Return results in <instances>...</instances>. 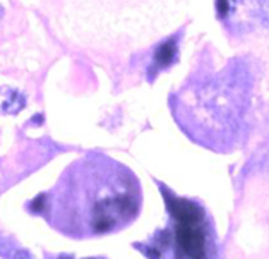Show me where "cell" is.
Listing matches in <instances>:
<instances>
[{
  "instance_id": "ba28073f",
  "label": "cell",
  "mask_w": 269,
  "mask_h": 259,
  "mask_svg": "<svg viewBox=\"0 0 269 259\" xmlns=\"http://www.w3.org/2000/svg\"><path fill=\"white\" fill-rule=\"evenodd\" d=\"M16 259H31L26 252H18L16 254Z\"/></svg>"
},
{
  "instance_id": "3957f363",
  "label": "cell",
  "mask_w": 269,
  "mask_h": 259,
  "mask_svg": "<svg viewBox=\"0 0 269 259\" xmlns=\"http://www.w3.org/2000/svg\"><path fill=\"white\" fill-rule=\"evenodd\" d=\"M166 206L175 218L176 250L186 259H204L206 233H204V211L190 199L166 194Z\"/></svg>"
},
{
  "instance_id": "8992f818",
  "label": "cell",
  "mask_w": 269,
  "mask_h": 259,
  "mask_svg": "<svg viewBox=\"0 0 269 259\" xmlns=\"http://www.w3.org/2000/svg\"><path fill=\"white\" fill-rule=\"evenodd\" d=\"M240 0H216V11L222 19H230L238 9Z\"/></svg>"
},
{
  "instance_id": "52a82bcc",
  "label": "cell",
  "mask_w": 269,
  "mask_h": 259,
  "mask_svg": "<svg viewBox=\"0 0 269 259\" xmlns=\"http://www.w3.org/2000/svg\"><path fill=\"white\" fill-rule=\"evenodd\" d=\"M46 201H48V197L45 196V194H40V196L36 197L33 203H31V209H33L34 213H45Z\"/></svg>"
},
{
  "instance_id": "5b68a950",
  "label": "cell",
  "mask_w": 269,
  "mask_h": 259,
  "mask_svg": "<svg viewBox=\"0 0 269 259\" xmlns=\"http://www.w3.org/2000/svg\"><path fill=\"white\" fill-rule=\"evenodd\" d=\"M24 108V98L18 91L0 88V113H18Z\"/></svg>"
},
{
  "instance_id": "6da1fadb",
  "label": "cell",
  "mask_w": 269,
  "mask_h": 259,
  "mask_svg": "<svg viewBox=\"0 0 269 259\" xmlns=\"http://www.w3.org/2000/svg\"><path fill=\"white\" fill-rule=\"evenodd\" d=\"M62 211H69L67 233L76 237L102 235L124 228L140 211V185L122 163L103 155L78 161L62 187Z\"/></svg>"
},
{
  "instance_id": "277c9868",
  "label": "cell",
  "mask_w": 269,
  "mask_h": 259,
  "mask_svg": "<svg viewBox=\"0 0 269 259\" xmlns=\"http://www.w3.org/2000/svg\"><path fill=\"white\" fill-rule=\"evenodd\" d=\"M176 52H178V47H176V42L174 38L168 40V42H164L163 45H160L158 50H156V54H154L156 71H160V69H166L168 66H172V64L176 60Z\"/></svg>"
},
{
  "instance_id": "7a4b0ae2",
  "label": "cell",
  "mask_w": 269,
  "mask_h": 259,
  "mask_svg": "<svg viewBox=\"0 0 269 259\" xmlns=\"http://www.w3.org/2000/svg\"><path fill=\"white\" fill-rule=\"evenodd\" d=\"M248 95L250 78L240 64L200 72L175 96V119L200 146L226 148L240 129Z\"/></svg>"
}]
</instances>
